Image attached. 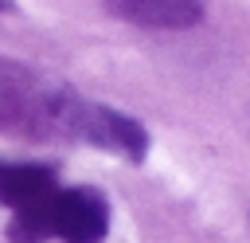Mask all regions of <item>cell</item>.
<instances>
[{
  "instance_id": "6da1fadb",
  "label": "cell",
  "mask_w": 250,
  "mask_h": 243,
  "mask_svg": "<svg viewBox=\"0 0 250 243\" xmlns=\"http://www.w3.org/2000/svg\"><path fill=\"white\" fill-rule=\"evenodd\" d=\"M70 94L74 90L35 74L23 63L0 59V133H16L31 141H59Z\"/></svg>"
},
{
  "instance_id": "7a4b0ae2",
  "label": "cell",
  "mask_w": 250,
  "mask_h": 243,
  "mask_svg": "<svg viewBox=\"0 0 250 243\" xmlns=\"http://www.w3.org/2000/svg\"><path fill=\"white\" fill-rule=\"evenodd\" d=\"M62 137L66 141H86V145L105 149V153H117L125 161H141L148 153V133H145L141 122H133L121 110H109L102 102H90L82 94H70V102H66Z\"/></svg>"
},
{
  "instance_id": "3957f363",
  "label": "cell",
  "mask_w": 250,
  "mask_h": 243,
  "mask_svg": "<svg viewBox=\"0 0 250 243\" xmlns=\"http://www.w3.org/2000/svg\"><path fill=\"white\" fill-rule=\"evenodd\" d=\"M51 231L62 243H102L109 231V208L98 188H59L51 204Z\"/></svg>"
},
{
  "instance_id": "277c9868",
  "label": "cell",
  "mask_w": 250,
  "mask_h": 243,
  "mask_svg": "<svg viewBox=\"0 0 250 243\" xmlns=\"http://www.w3.org/2000/svg\"><path fill=\"white\" fill-rule=\"evenodd\" d=\"M105 8L137 27H191L203 20V0H105Z\"/></svg>"
},
{
  "instance_id": "5b68a950",
  "label": "cell",
  "mask_w": 250,
  "mask_h": 243,
  "mask_svg": "<svg viewBox=\"0 0 250 243\" xmlns=\"http://www.w3.org/2000/svg\"><path fill=\"white\" fill-rule=\"evenodd\" d=\"M59 184H55V169L47 165H12V161H0V204L20 212L43 196H51Z\"/></svg>"
},
{
  "instance_id": "8992f818",
  "label": "cell",
  "mask_w": 250,
  "mask_h": 243,
  "mask_svg": "<svg viewBox=\"0 0 250 243\" xmlns=\"http://www.w3.org/2000/svg\"><path fill=\"white\" fill-rule=\"evenodd\" d=\"M4 8H8V0H0V12H4Z\"/></svg>"
}]
</instances>
